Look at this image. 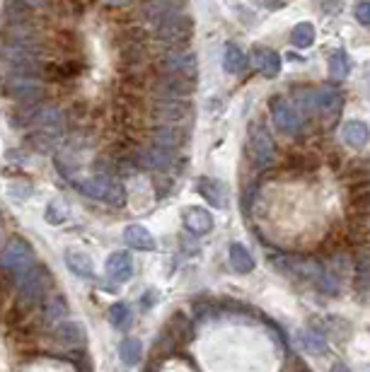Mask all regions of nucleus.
<instances>
[{
	"mask_svg": "<svg viewBox=\"0 0 370 372\" xmlns=\"http://www.w3.org/2000/svg\"><path fill=\"white\" fill-rule=\"evenodd\" d=\"M184 227H186V232L196 235V237L208 235L211 230H213V215H211L206 208H198V205L186 208L184 210Z\"/></svg>",
	"mask_w": 370,
	"mask_h": 372,
	"instance_id": "obj_15",
	"label": "nucleus"
},
{
	"mask_svg": "<svg viewBox=\"0 0 370 372\" xmlns=\"http://www.w3.org/2000/svg\"><path fill=\"white\" fill-rule=\"evenodd\" d=\"M252 63L267 78H276L281 73V56L274 49H267V46H257L252 51Z\"/></svg>",
	"mask_w": 370,
	"mask_h": 372,
	"instance_id": "obj_14",
	"label": "nucleus"
},
{
	"mask_svg": "<svg viewBox=\"0 0 370 372\" xmlns=\"http://www.w3.org/2000/svg\"><path fill=\"white\" fill-rule=\"evenodd\" d=\"M191 20L186 17L181 10L177 13L162 17L160 22H157V39L164 41V44H172V46H181L186 39L191 37Z\"/></svg>",
	"mask_w": 370,
	"mask_h": 372,
	"instance_id": "obj_4",
	"label": "nucleus"
},
{
	"mask_svg": "<svg viewBox=\"0 0 370 372\" xmlns=\"http://www.w3.org/2000/svg\"><path fill=\"white\" fill-rule=\"evenodd\" d=\"M140 164H145L150 169H167L172 164V150L152 143L148 150L140 152Z\"/></svg>",
	"mask_w": 370,
	"mask_h": 372,
	"instance_id": "obj_21",
	"label": "nucleus"
},
{
	"mask_svg": "<svg viewBox=\"0 0 370 372\" xmlns=\"http://www.w3.org/2000/svg\"><path fill=\"white\" fill-rule=\"evenodd\" d=\"M104 269H107V276L111 281H116V283L131 281V276H133V259H131V254H128V252H111L107 257Z\"/></svg>",
	"mask_w": 370,
	"mask_h": 372,
	"instance_id": "obj_11",
	"label": "nucleus"
},
{
	"mask_svg": "<svg viewBox=\"0 0 370 372\" xmlns=\"http://www.w3.org/2000/svg\"><path fill=\"white\" fill-rule=\"evenodd\" d=\"M15 3L25 5V8H29V10H41L46 5V0H15Z\"/></svg>",
	"mask_w": 370,
	"mask_h": 372,
	"instance_id": "obj_33",
	"label": "nucleus"
},
{
	"mask_svg": "<svg viewBox=\"0 0 370 372\" xmlns=\"http://www.w3.org/2000/svg\"><path fill=\"white\" fill-rule=\"evenodd\" d=\"M123 242H126L131 249L138 252H155L157 249V242L152 237V232L143 225H128L123 230Z\"/></svg>",
	"mask_w": 370,
	"mask_h": 372,
	"instance_id": "obj_17",
	"label": "nucleus"
},
{
	"mask_svg": "<svg viewBox=\"0 0 370 372\" xmlns=\"http://www.w3.org/2000/svg\"><path fill=\"white\" fill-rule=\"evenodd\" d=\"M301 97V109L305 114H317L320 119H325L327 126H332L337 121L339 111H342V92L337 87H317V90H305L298 92Z\"/></svg>",
	"mask_w": 370,
	"mask_h": 372,
	"instance_id": "obj_1",
	"label": "nucleus"
},
{
	"mask_svg": "<svg viewBox=\"0 0 370 372\" xmlns=\"http://www.w3.org/2000/svg\"><path fill=\"white\" fill-rule=\"evenodd\" d=\"M250 155L254 159L257 167H269L276 162V145L271 140V135L264 126H252L250 131Z\"/></svg>",
	"mask_w": 370,
	"mask_h": 372,
	"instance_id": "obj_7",
	"label": "nucleus"
},
{
	"mask_svg": "<svg viewBox=\"0 0 370 372\" xmlns=\"http://www.w3.org/2000/svg\"><path fill=\"white\" fill-rule=\"evenodd\" d=\"M181 133L177 131V128H172V126H162V128H157L155 135H152V143L155 145H160V147H167V150H174V147H179L181 145Z\"/></svg>",
	"mask_w": 370,
	"mask_h": 372,
	"instance_id": "obj_30",
	"label": "nucleus"
},
{
	"mask_svg": "<svg viewBox=\"0 0 370 372\" xmlns=\"http://www.w3.org/2000/svg\"><path fill=\"white\" fill-rule=\"evenodd\" d=\"M247 66V56L242 53L237 44H225V51H223V68L225 73L237 75L242 73V68Z\"/></svg>",
	"mask_w": 370,
	"mask_h": 372,
	"instance_id": "obj_24",
	"label": "nucleus"
},
{
	"mask_svg": "<svg viewBox=\"0 0 370 372\" xmlns=\"http://www.w3.org/2000/svg\"><path fill=\"white\" fill-rule=\"evenodd\" d=\"M8 92L22 104H37L46 97V87L37 75H10Z\"/></svg>",
	"mask_w": 370,
	"mask_h": 372,
	"instance_id": "obj_5",
	"label": "nucleus"
},
{
	"mask_svg": "<svg viewBox=\"0 0 370 372\" xmlns=\"http://www.w3.org/2000/svg\"><path fill=\"white\" fill-rule=\"evenodd\" d=\"M68 315H70V310H68V303L63 300V295H58V293L46 295L44 298V322L58 324V322H63Z\"/></svg>",
	"mask_w": 370,
	"mask_h": 372,
	"instance_id": "obj_20",
	"label": "nucleus"
},
{
	"mask_svg": "<svg viewBox=\"0 0 370 372\" xmlns=\"http://www.w3.org/2000/svg\"><path fill=\"white\" fill-rule=\"evenodd\" d=\"M349 73H351V58L344 51L332 53V58H329V75L334 80H344L349 78Z\"/></svg>",
	"mask_w": 370,
	"mask_h": 372,
	"instance_id": "obj_28",
	"label": "nucleus"
},
{
	"mask_svg": "<svg viewBox=\"0 0 370 372\" xmlns=\"http://www.w3.org/2000/svg\"><path fill=\"white\" fill-rule=\"evenodd\" d=\"M194 78L189 75H174V73H164L160 80H157V90H160L164 97H186V94L194 92Z\"/></svg>",
	"mask_w": 370,
	"mask_h": 372,
	"instance_id": "obj_12",
	"label": "nucleus"
},
{
	"mask_svg": "<svg viewBox=\"0 0 370 372\" xmlns=\"http://www.w3.org/2000/svg\"><path fill=\"white\" fill-rule=\"evenodd\" d=\"M315 37H317V32L310 22H301V25H296L291 32V41L296 49H310V46L315 44Z\"/></svg>",
	"mask_w": 370,
	"mask_h": 372,
	"instance_id": "obj_27",
	"label": "nucleus"
},
{
	"mask_svg": "<svg viewBox=\"0 0 370 372\" xmlns=\"http://www.w3.org/2000/svg\"><path fill=\"white\" fill-rule=\"evenodd\" d=\"M342 138H344L346 145H351V147H356V150H358V147H366V145H368V140H370V128H368L363 121L351 119V121L344 123Z\"/></svg>",
	"mask_w": 370,
	"mask_h": 372,
	"instance_id": "obj_18",
	"label": "nucleus"
},
{
	"mask_svg": "<svg viewBox=\"0 0 370 372\" xmlns=\"http://www.w3.org/2000/svg\"><path fill=\"white\" fill-rule=\"evenodd\" d=\"M230 264L237 274H250V271H254V257H252L245 244H237V242L230 244Z\"/></svg>",
	"mask_w": 370,
	"mask_h": 372,
	"instance_id": "obj_26",
	"label": "nucleus"
},
{
	"mask_svg": "<svg viewBox=\"0 0 370 372\" xmlns=\"http://www.w3.org/2000/svg\"><path fill=\"white\" fill-rule=\"evenodd\" d=\"M66 266L78 278H95V261L85 252H66Z\"/></svg>",
	"mask_w": 370,
	"mask_h": 372,
	"instance_id": "obj_19",
	"label": "nucleus"
},
{
	"mask_svg": "<svg viewBox=\"0 0 370 372\" xmlns=\"http://www.w3.org/2000/svg\"><path fill=\"white\" fill-rule=\"evenodd\" d=\"M0 235H3V218H0Z\"/></svg>",
	"mask_w": 370,
	"mask_h": 372,
	"instance_id": "obj_34",
	"label": "nucleus"
},
{
	"mask_svg": "<svg viewBox=\"0 0 370 372\" xmlns=\"http://www.w3.org/2000/svg\"><path fill=\"white\" fill-rule=\"evenodd\" d=\"M356 20L361 22V25L370 27V0H358V5H356Z\"/></svg>",
	"mask_w": 370,
	"mask_h": 372,
	"instance_id": "obj_32",
	"label": "nucleus"
},
{
	"mask_svg": "<svg viewBox=\"0 0 370 372\" xmlns=\"http://www.w3.org/2000/svg\"><path fill=\"white\" fill-rule=\"evenodd\" d=\"M119 358L126 368H136V365L143 360V344L136 336H126V339L119 344Z\"/></svg>",
	"mask_w": 370,
	"mask_h": 372,
	"instance_id": "obj_22",
	"label": "nucleus"
},
{
	"mask_svg": "<svg viewBox=\"0 0 370 372\" xmlns=\"http://www.w3.org/2000/svg\"><path fill=\"white\" fill-rule=\"evenodd\" d=\"M56 339L61 341L63 346H68V348H75V346H82L85 344V327L78 322H66V324H61V327L56 329Z\"/></svg>",
	"mask_w": 370,
	"mask_h": 372,
	"instance_id": "obj_23",
	"label": "nucleus"
},
{
	"mask_svg": "<svg viewBox=\"0 0 370 372\" xmlns=\"http://www.w3.org/2000/svg\"><path fill=\"white\" fill-rule=\"evenodd\" d=\"M63 220H66V208H63L58 201L49 203V208H46V222H49V225H61Z\"/></svg>",
	"mask_w": 370,
	"mask_h": 372,
	"instance_id": "obj_31",
	"label": "nucleus"
},
{
	"mask_svg": "<svg viewBox=\"0 0 370 372\" xmlns=\"http://www.w3.org/2000/svg\"><path fill=\"white\" fill-rule=\"evenodd\" d=\"M271 116H274L276 126H279V131L286 133V135H296L303 126L301 114H298V109L288 102V99H281V97L274 99L271 102Z\"/></svg>",
	"mask_w": 370,
	"mask_h": 372,
	"instance_id": "obj_8",
	"label": "nucleus"
},
{
	"mask_svg": "<svg viewBox=\"0 0 370 372\" xmlns=\"http://www.w3.org/2000/svg\"><path fill=\"white\" fill-rule=\"evenodd\" d=\"M75 186H78V191L82 193V196L102 201V203L123 205V201H126V191H123V186L116 179L104 176V174L90 176V179H80Z\"/></svg>",
	"mask_w": 370,
	"mask_h": 372,
	"instance_id": "obj_3",
	"label": "nucleus"
},
{
	"mask_svg": "<svg viewBox=\"0 0 370 372\" xmlns=\"http://www.w3.org/2000/svg\"><path fill=\"white\" fill-rule=\"evenodd\" d=\"M29 123L34 126V131H39V135L44 138H58L66 128V116L58 106H39V109L32 111L29 116Z\"/></svg>",
	"mask_w": 370,
	"mask_h": 372,
	"instance_id": "obj_6",
	"label": "nucleus"
},
{
	"mask_svg": "<svg viewBox=\"0 0 370 372\" xmlns=\"http://www.w3.org/2000/svg\"><path fill=\"white\" fill-rule=\"evenodd\" d=\"M198 193L208 201L213 208H228V186L223 184L220 179H213V176H203L198 181Z\"/></svg>",
	"mask_w": 370,
	"mask_h": 372,
	"instance_id": "obj_13",
	"label": "nucleus"
},
{
	"mask_svg": "<svg viewBox=\"0 0 370 372\" xmlns=\"http://www.w3.org/2000/svg\"><path fill=\"white\" fill-rule=\"evenodd\" d=\"M34 249L27 239L22 237H13L8 239V244L0 252V266L8 276H13L15 281H20L22 276H27L29 271L34 269Z\"/></svg>",
	"mask_w": 370,
	"mask_h": 372,
	"instance_id": "obj_2",
	"label": "nucleus"
},
{
	"mask_svg": "<svg viewBox=\"0 0 370 372\" xmlns=\"http://www.w3.org/2000/svg\"><path fill=\"white\" fill-rule=\"evenodd\" d=\"M152 114H155V119L164 123V126H174V123L186 121V116H189V106H186L184 102H179V97H164L155 104Z\"/></svg>",
	"mask_w": 370,
	"mask_h": 372,
	"instance_id": "obj_10",
	"label": "nucleus"
},
{
	"mask_svg": "<svg viewBox=\"0 0 370 372\" xmlns=\"http://www.w3.org/2000/svg\"><path fill=\"white\" fill-rule=\"evenodd\" d=\"M298 346H301L305 353H310V356H325L329 351L325 336H320L317 332H301L298 334Z\"/></svg>",
	"mask_w": 370,
	"mask_h": 372,
	"instance_id": "obj_25",
	"label": "nucleus"
},
{
	"mask_svg": "<svg viewBox=\"0 0 370 372\" xmlns=\"http://www.w3.org/2000/svg\"><path fill=\"white\" fill-rule=\"evenodd\" d=\"M109 322H111V327H116V329H131V324H133V315H131V310H128V305L126 303H116V305H111V310H109Z\"/></svg>",
	"mask_w": 370,
	"mask_h": 372,
	"instance_id": "obj_29",
	"label": "nucleus"
},
{
	"mask_svg": "<svg viewBox=\"0 0 370 372\" xmlns=\"http://www.w3.org/2000/svg\"><path fill=\"white\" fill-rule=\"evenodd\" d=\"M17 291H20V300L25 305H39V303H44L46 271L32 269L27 276H22V278L17 281Z\"/></svg>",
	"mask_w": 370,
	"mask_h": 372,
	"instance_id": "obj_9",
	"label": "nucleus"
},
{
	"mask_svg": "<svg viewBox=\"0 0 370 372\" xmlns=\"http://www.w3.org/2000/svg\"><path fill=\"white\" fill-rule=\"evenodd\" d=\"M162 70L164 73L189 75V78H194V73H196V56L186 51H174L162 61Z\"/></svg>",
	"mask_w": 370,
	"mask_h": 372,
	"instance_id": "obj_16",
	"label": "nucleus"
}]
</instances>
